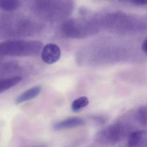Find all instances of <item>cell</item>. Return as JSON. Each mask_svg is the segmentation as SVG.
<instances>
[{"label":"cell","instance_id":"6da1fadb","mask_svg":"<svg viewBox=\"0 0 147 147\" xmlns=\"http://www.w3.org/2000/svg\"><path fill=\"white\" fill-rule=\"evenodd\" d=\"M70 0H35L34 8L39 15L51 20L61 19L73 10Z\"/></svg>","mask_w":147,"mask_h":147},{"label":"cell","instance_id":"7a4b0ae2","mask_svg":"<svg viewBox=\"0 0 147 147\" xmlns=\"http://www.w3.org/2000/svg\"><path fill=\"white\" fill-rule=\"evenodd\" d=\"M101 28L99 18L86 20H70L63 24L61 31L67 37L82 38L95 34Z\"/></svg>","mask_w":147,"mask_h":147},{"label":"cell","instance_id":"3957f363","mask_svg":"<svg viewBox=\"0 0 147 147\" xmlns=\"http://www.w3.org/2000/svg\"><path fill=\"white\" fill-rule=\"evenodd\" d=\"M43 44L38 41L10 40L0 44L1 56L13 57L32 56L38 55Z\"/></svg>","mask_w":147,"mask_h":147},{"label":"cell","instance_id":"277c9868","mask_svg":"<svg viewBox=\"0 0 147 147\" xmlns=\"http://www.w3.org/2000/svg\"><path fill=\"white\" fill-rule=\"evenodd\" d=\"M3 28L4 32H7L10 36H27L37 29L36 25L32 22L21 19L4 25Z\"/></svg>","mask_w":147,"mask_h":147},{"label":"cell","instance_id":"5b68a950","mask_svg":"<svg viewBox=\"0 0 147 147\" xmlns=\"http://www.w3.org/2000/svg\"><path fill=\"white\" fill-rule=\"evenodd\" d=\"M125 128L121 124H116L103 130L98 133L97 140L99 142L116 143L122 139L125 135Z\"/></svg>","mask_w":147,"mask_h":147},{"label":"cell","instance_id":"8992f818","mask_svg":"<svg viewBox=\"0 0 147 147\" xmlns=\"http://www.w3.org/2000/svg\"><path fill=\"white\" fill-rule=\"evenodd\" d=\"M61 57V49L55 44H48L42 49L41 58L47 64L55 63L59 60Z\"/></svg>","mask_w":147,"mask_h":147},{"label":"cell","instance_id":"52a82bcc","mask_svg":"<svg viewBox=\"0 0 147 147\" xmlns=\"http://www.w3.org/2000/svg\"><path fill=\"white\" fill-rule=\"evenodd\" d=\"M86 121L79 117H71L64 120L56 123L53 125V129L55 131H60L66 129L75 128L84 125Z\"/></svg>","mask_w":147,"mask_h":147},{"label":"cell","instance_id":"ba28073f","mask_svg":"<svg viewBox=\"0 0 147 147\" xmlns=\"http://www.w3.org/2000/svg\"><path fill=\"white\" fill-rule=\"evenodd\" d=\"M129 147L147 146V132L143 130L133 131L130 134L128 141Z\"/></svg>","mask_w":147,"mask_h":147},{"label":"cell","instance_id":"9c48e42d","mask_svg":"<svg viewBox=\"0 0 147 147\" xmlns=\"http://www.w3.org/2000/svg\"><path fill=\"white\" fill-rule=\"evenodd\" d=\"M42 88L41 86H37L28 89L16 98L15 100V104L17 105H19L23 102L36 98L41 92Z\"/></svg>","mask_w":147,"mask_h":147},{"label":"cell","instance_id":"30bf717a","mask_svg":"<svg viewBox=\"0 0 147 147\" xmlns=\"http://www.w3.org/2000/svg\"><path fill=\"white\" fill-rule=\"evenodd\" d=\"M22 77L20 76H11L1 80L0 81V93L5 92L7 90L16 86L22 81Z\"/></svg>","mask_w":147,"mask_h":147},{"label":"cell","instance_id":"8fae6325","mask_svg":"<svg viewBox=\"0 0 147 147\" xmlns=\"http://www.w3.org/2000/svg\"><path fill=\"white\" fill-rule=\"evenodd\" d=\"M20 0H0V7L7 11H15L20 6Z\"/></svg>","mask_w":147,"mask_h":147},{"label":"cell","instance_id":"7c38bea8","mask_svg":"<svg viewBox=\"0 0 147 147\" xmlns=\"http://www.w3.org/2000/svg\"><path fill=\"white\" fill-rule=\"evenodd\" d=\"M89 104L88 98L82 96L75 100L71 105V109L74 112H78L86 107Z\"/></svg>","mask_w":147,"mask_h":147},{"label":"cell","instance_id":"4fadbf2b","mask_svg":"<svg viewBox=\"0 0 147 147\" xmlns=\"http://www.w3.org/2000/svg\"><path fill=\"white\" fill-rule=\"evenodd\" d=\"M136 118L142 126H147V105L139 108L136 114Z\"/></svg>","mask_w":147,"mask_h":147},{"label":"cell","instance_id":"5bb4252c","mask_svg":"<svg viewBox=\"0 0 147 147\" xmlns=\"http://www.w3.org/2000/svg\"><path fill=\"white\" fill-rule=\"evenodd\" d=\"M130 1L134 4L139 5H143L147 4V0H130Z\"/></svg>","mask_w":147,"mask_h":147},{"label":"cell","instance_id":"9a60e30c","mask_svg":"<svg viewBox=\"0 0 147 147\" xmlns=\"http://www.w3.org/2000/svg\"><path fill=\"white\" fill-rule=\"evenodd\" d=\"M142 48L144 52L147 55V38L143 42Z\"/></svg>","mask_w":147,"mask_h":147}]
</instances>
